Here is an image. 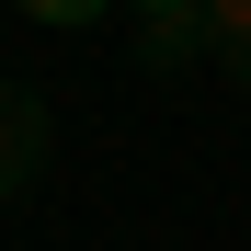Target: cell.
Listing matches in <instances>:
<instances>
[{"label":"cell","instance_id":"cell-2","mask_svg":"<svg viewBox=\"0 0 251 251\" xmlns=\"http://www.w3.org/2000/svg\"><path fill=\"white\" fill-rule=\"evenodd\" d=\"M126 12H137V69L183 80L205 57V0H126Z\"/></svg>","mask_w":251,"mask_h":251},{"label":"cell","instance_id":"cell-1","mask_svg":"<svg viewBox=\"0 0 251 251\" xmlns=\"http://www.w3.org/2000/svg\"><path fill=\"white\" fill-rule=\"evenodd\" d=\"M46 160H57V114L34 80H0V205L46 183Z\"/></svg>","mask_w":251,"mask_h":251},{"label":"cell","instance_id":"cell-4","mask_svg":"<svg viewBox=\"0 0 251 251\" xmlns=\"http://www.w3.org/2000/svg\"><path fill=\"white\" fill-rule=\"evenodd\" d=\"M12 12L34 34H103V12H126V0H12Z\"/></svg>","mask_w":251,"mask_h":251},{"label":"cell","instance_id":"cell-3","mask_svg":"<svg viewBox=\"0 0 251 251\" xmlns=\"http://www.w3.org/2000/svg\"><path fill=\"white\" fill-rule=\"evenodd\" d=\"M205 69L228 92H251V0H205Z\"/></svg>","mask_w":251,"mask_h":251}]
</instances>
